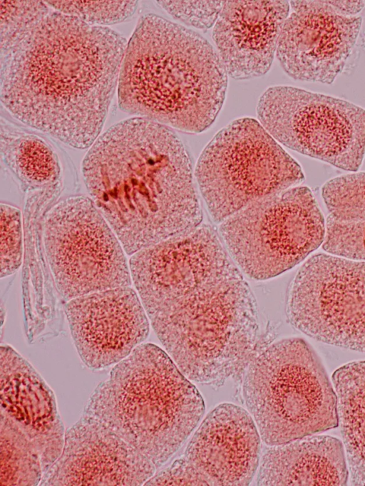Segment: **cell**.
<instances>
[{
    "label": "cell",
    "instance_id": "277c9868",
    "mask_svg": "<svg viewBox=\"0 0 365 486\" xmlns=\"http://www.w3.org/2000/svg\"><path fill=\"white\" fill-rule=\"evenodd\" d=\"M228 75L212 45L153 14L142 16L125 48L117 87L124 112L196 134L225 99Z\"/></svg>",
    "mask_w": 365,
    "mask_h": 486
},
{
    "label": "cell",
    "instance_id": "ba28073f",
    "mask_svg": "<svg viewBox=\"0 0 365 486\" xmlns=\"http://www.w3.org/2000/svg\"><path fill=\"white\" fill-rule=\"evenodd\" d=\"M326 224L307 187H293L231 215L220 234L234 262L255 280L273 278L323 244Z\"/></svg>",
    "mask_w": 365,
    "mask_h": 486
},
{
    "label": "cell",
    "instance_id": "5b68a950",
    "mask_svg": "<svg viewBox=\"0 0 365 486\" xmlns=\"http://www.w3.org/2000/svg\"><path fill=\"white\" fill-rule=\"evenodd\" d=\"M205 411L198 390L171 357L142 343L97 386L83 414L118 435L158 468L183 445Z\"/></svg>",
    "mask_w": 365,
    "mask_h": 486
},
{
    "label": "cell",
    "instance_id": "83f0119b",
    "mask_svg": "<svg viewBox=\"0 0 365 486\" xmlns=\"http://www.w3.org/2000/svg\"><path fill=\"white\" fill-rule=\"evenodd\" d=\"M331 10L341 16H355L365 6L364 1H327Z\"/></svg>",
    "mask_w": 365,
    "mask_h": 486
},
{
    "label": "cell",
    "instance_id": "8992f818",
    "mask_svg": "<svg viewBox=\"0 0 365 486\" xmlns=\"http://www.w3.org/2000/svg\"><path fill=\"white\" fill-rule=\"evenodd\" d=\"M243 395L269 446L338 425L335 390L316 353L299 338L278 341L253 357L245 370Z\"/></svg>",
    "mask_w": 365,
    "mask_h": 486
},
{
    "label": "cell",
    "instance_id": "52a82bcc",
    "mask_svg": "<svg viewBox=\"0 0 365 486\" xmlns=\"http://www.w3.org/2000/svg\"><path fill=\"white\" fill-rule=\"evenodd\" d=\"M195 175L217 223L304 179L298 162L251 118L233 120L212 138L198 159Z\"/></svg>",
    "mask_w": 365,
    "mask_h": 486
},
{
    "label": "cell",
    "instance_id": "cb8c5ba5",
    "mask_svg": "<svg viewBox=\"0 0 365 486\" xmlns=\"http://www.w3.org/2000/svg\"><path fill=\"white\" fill-rule=\"evenodd\" d=\"M1 278L14 274L23 257V232L21 211L10 205L1 204Z\"/></svg>",
    "mask_w": 365,
    "mask_h": 486
},
{
    "label": "cell",
    "instance_id": "d6986e66",
    "mask_svg": "<svg viewBox=\"0 0 365 486\" xmlns=\"http://www.w3.org/2000/svg\"><path fill=\"white\" fill-rule=\"evenodd\" d=\"M332 383L350 482L365 486V361L336 369Z\"/></svg>",
    "mask_w": 365,
    "mask_h": 486
},
{
    "label": "cell",
    "instance_id": "8fae6325",
    "mask_svg": "<svg viewBox=\"0 0 365 486\" xmlns=\"http://www.w3.org/2000/svg\"><path fill=\"white\" fill-rule=\"evenodd\" d=\"M287 315L317 341L365 352V261L318 254L289 289Z\"/></svg>",
    "mask_w": 365,
    "mask_h": 486
},
{
    "label": "cell",
    "instance_id": "4fadbf2b",
    "mask_svg": "<svg viewBox=\"0 0 365 486\" xmlns=\"http://www.w3.org/2000/svg\"><path fill=\"white\" fill-rule=\"evenodd\" d=\"M64 309L77 352L93 371L117 364L149 334V319L130 286L72 299Z\"/></svg>",
    "mask_w": 365,
    "mask_h": 486
},
{
    "label": "cell",
    "instance_id": "7a4b0ae2",
    "mask_svg": "<svg viewBox=\"0 0 365 486\" xmlns=\"http://www.w3.org/2000/svg\"><path fill=\"white\" fill-rule=\"evenodd\" d=\"M127 46L114 30L49 11L1 44V100L24 125L76 149L104 125Z\"/></svg>",
    "mask_w": 365,
    "mask_h": 486
},
{
    "label": "cell",
    "instance_id": "d4e9b609",
    "mask_svg": "<svg viewBox=\"0 0 365 486\" xmlns=\"http://www.w3.org/2000/svg\"><path fill=\"white\" fill-rule=\"evenodd\" d=\"M225 1H158L173 19L187 26L207 30L215 26Z\"/></svg>",
    "mask_w": 365,
    "mask_h": 486
},
{
    "label": "cell",
    "instance_id": "e0dca14e",
    "mask_svg": "<svg viewBox=\"0 0 365 486\" xmlns=\"http://www.w3.org/2000/svg\"><path fill=\"white\" fill-rule=\"evenodd\" d=\"M0 414L35 445L43 475L60 456L65 430L53 391L11 346L0 348Z\"/></svg>",
    "mask_w": 365,
    "mask_h": 486
},
{
    "label": "cell",
    "instance_id": "9c48e42d",
    "mask_svg": "<svg viewBox=\"0 0 365 486\" xmlns=\"http://www.w3.org/2000/svg\"><path fill=\"white\" fill-rule=\"evenodd\" d=\"M46 259L66 300L132 283L129 264L116 234L90 197H68L46 214Z\"/></svg>",
    "mask_w": 365,
    "mask_h": 486
},
{
    "label": "cell",
    "instance_id": "7402d4cb",
    "mask_svg": "<svg viewBox=\"0 0 365 486\" xmlns=\"http://www.w3.org/2000/svg\"><path fill=\"white\" fill-rule=\"evenodd\" d=\"M329 217L339 222L365 220V172L334 177L322 190Z\"/></svg>",
    "mask_w": 365,
    "mask_h": 486
},
{
    "label": "cell",
    "instance_id": "484cf974",
    "mask_svg": "<svg viewBox=\"0 0 365 486\" xmlns=\"http://www.w3.org/2000/svg\"><path fill=\"white\" fill-rule=\"evenodd\" d=\"M46 1H1V44L50 11Z\"/></svg>",
    "mask_w": 365,
    "mask_h": 486
},
{
    "label": "cell",
    "instance_id": "ffe728a7",
    "mask_svg": "<svg viewBox=\"0 0 365 486\" xmlns=\"http://www.w3.org/2000/svg\"><path fill=\"white\" fill-rule=\"evenodd\" d=\"M1 160L23 190H36L54 182L61 167L57 154L40 136L1 120Z\"/></svg>",
    "mask_w": 365,
    "mask_h": 486
},
{
    "label": "cell",
    "instance_id": "30bf717a",
    "mask_svg": "<svg viewBox=\"0 0 365 486\" xmlns=\"http://www.w3.org/2000/svg\"><path fill=\"white\" fill-rule=\"evenodd\" d=\"M260 124L278 142L340 169L356 172L365 157V109L343 99L285 86L267 88Z\"/></svg>",
    "mask_w": 365,
    "mask_h": 486
},
{
    "label": "cell",
    "instance_id": "44dd1931",
    "mask_svg": "<svg viewBox=\"0 0 365 486\" xmlns=\"http://www.w3.org/2000/svg\"><path fill=\"white\" fill-rule=\"evenodd\" d=\"M1 485H40L43 476L35 445L11 420L1 415Z\"/></svg>",
    "mask_w": 365,
    "mask_h": 486
},
{
    "label": "cell",
    "instance_id": "2e32d148",
    "mask_svg": "<svg viewBox=\"0 0 365 486\" xmlns=\"http://www.w3.org/2000/svg\"><path fill=\"white\" fill-rule=\"evenodd\" d=\"M288 1H225L212 30L228 75L247 80L266 74L277 52Z\"/></svg>",
    "mask_w": 365,
    "mask_h": 486
},
{
    "label": "cell",
    "instance_id": "4316f807",
    "mask_svg": "<svg viewBox=\"0 0 365 486\" xmlns=\"http://www.w3.org/2000/svg\"><path fill=\"white\" fill-rule=\"evenodd\" d=\"M145 485H207L200 474L182 457L151 477Z\"/></svg>",
    "mask_w": 365,
    "mask_h": 486
},
{
    "label": "cell",
    "instance_id": "603a6c76",
    "mask_svg": "<svg viewBox=\"0 0 365 486\" xmlns=\"http://www.w3.org/2000/svg\"><path fill=\"white\" fill-rule=\"evenodd\" d=\"M46 3L56 11L98 26L121 23L130 19L138 7V1H46Z\"/></svg>",
    "mask_w": 365,
    "mask_h": 486
},
{
    "label": "cell",
    "instance_id": "7c38bea8",
    "mask_svg": "<svg viewBox=\"0 0 365 486\" xmlns=\"http://www.w3.org/2000/svg\"><path fill=\"white\" fill-rule=\"evenodd\" d=\"M277 57L294 80L331 84L344 69L361 27L360 16L334 13L327 1H291Z\"/></svg>",
    "mask_w": 365,
    "mask_h": 486
},
{
    "label": "cell",
    "instance_id": "3957f363",
    "mask_svg": "<svg viewBox=\"0 0 365 486\" xmlns=\"http://www.w3.org/2000/svg\"><path fill=\"white\" fill-rule=\"evenodd\" d=\"M91 199L128 255L200 224L189 154L170 128L122 120L100 135L82 162Z\"/></svg>",
    "mask_w": 365,
    "mask_h": 486
},
{
    "label": "cell",
    "instance_id": "6da1fadb",
    "mask_svg": "<svg viewBox=\"0 0 365 486\" xmlns=\"http://www.w3.org/2000/svg\"><path fill=\"white\" fill-rule=\"evenodd\" d=\"M128 264L154 331L189 380L218 384L245 371L256 355V303L212 227L140 249Z\"/></svg>",
    "mask_w": 365,
    "mask_h": 486
},
{
    "label": "cell",
    "instance_id": "5bb4252c",
    "mask_svg": "<svg viewBox=\"0 0 365 486\" xmlns=\"http://www.w3.org/2000/svg\"><path fill=\"white\" fill-rule=\"evenodd\" d=\"M156 469L118 435L82 414L66 430L62 452L40 485H142Z\"/></svg>",
    "mask_w": 365,
    "mask_h": 486
},
{
    "label": "cell",
    "instance_id": "9a60e30c",
    "mask_svg": "<svg viewBox=\"0 0 365 486\" xmlns=\"http://www.w3.org/2000/svg\"><path fill=\"white\" fill-rule=\"evenodd\" d=\"M259 456V433L250 413L222 403L203 420L183 457L207 485L242 486L252 480Z\"/></svg>",
    "mask_w": 365,
    "mask_h": 486
},
{
    "label": "cell",
    "instance_id": "ac0fdd59",
    "mask_svg": "<svg viewBox=\"0 0 365 486\" xmlns=\"http://www.w3.org/2000/svg\"><path fill=\"white\" fill-rule=\"evenodd\" d=\"M341 442L309 435L270 445L259 461L258 485H346L349 470Z\"/></svg>",
    "mask_w": 365,
    "mask_h": 486
}]
</instances>
